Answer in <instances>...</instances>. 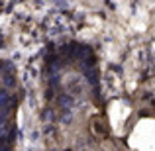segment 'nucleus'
<instances>
[{"instance_id":"obj_1","label":"nucleus","mask_w":155,"mask_h":151,"mask_svg":"<svg viewBox=\"0 0 155 151\" xmlns=\"http://www.w3.org/2000/svg\"><path fill=\"white\" fill-rule=\"evenodd\" d=\"M8 102H10V94H8V90H0V110H2L4 114L8 112Z\"/></svg>"},{"instance_id":"obj_2","label":"nucleus","mask_w":155,"mask_h":151,"mask_svg":"<svg viewBox=\"0 0 155 151\" xmlns=\"http://www.w3.org/2000/svg\"><path fill=\"white\" fill-rule=\"evenodd\" d=\"M4 84H6L8 88H10V87H14V84H16V80H14V75H12V73H6V75H4Z\"/></svg>"},{"instance_id":"obj_3","label":"nucleus","mask_w":155,"mask_h":151,"mask_svg":"<svg viewBox=\"0 0 155 151\" xmlns=\"http://www.w3.org/2000/svg\"><path fill=\"white\" fill-rule=\"evenodd\" d=\"M59 104H61V106H67V108H69V106L73 104V98H71V96H61V98H59Z\"/></svg>"}]
</instances>
